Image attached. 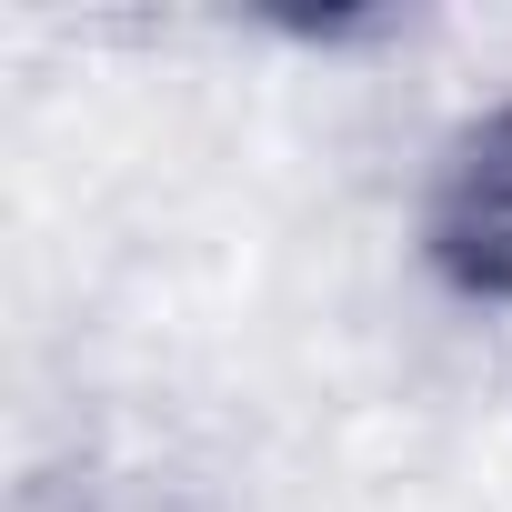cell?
<instances>
[{"instance_id": "obj_1", "label": "cell", "mask_w": 512, "mask_h": 512, "mask_svg": "<svg viewBox=\"0 0 512 512\" xmlns=\"http://www.w3.org/2000/svg\"><path fill=\"white\" fill-rule=\"evenodd\" d=\"M422 262L442 292L512 312V101L462 121L422 191Z\"/></svg>"}, {"instance_id": "obj_2", "label": "cell", "mask_w": 512, "mask_h": 512, "mask_svg": "<svg viewBox=\"0 0 512 512\" xmlns=\"http://www.w3.org/2000/svg\"><path fill=\"white\" fill-rule=\"evenodd\" d=\"M71 512H201L181 482H151V472H121V482H91L71 492Z\"/></svg>"}]
</instances>
